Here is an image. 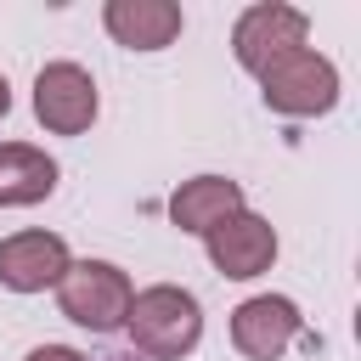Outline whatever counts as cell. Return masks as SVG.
Masks as SVG:
<instances>
[{"mask_svg": "<svg viewBox=\"0 0 361 361\" xmlns=\"http://www.w3.org/2000/svg\"><path fill=\"white\" fill-rule=\"evenodd\" d=\"M124 327H130V344L147 355V361H180L186 350H197L203 338V310L186 288H141L124 310Z\"/></svg>", "mask_w": 361, "mask_h": 361, "instance_id": "6da1fadb", "label": "cell"}, {"mask_svg": "<svg viewBox=\"0 0 361 361\" xmlns=\"http://www.w3.org/2000/svg\"><path fill=\"white\" fill-rule=\"evenodd\" d=\"M259 96H265L271 113L316 118V113H327V107L338 102V68H333L322 51L299 45V51L276 56L271 68H259Z\"/></svg>", "mask_w": 361, "mask_h": 361, "instance_id": "7a4b0ae2", "label": "cell"}, {"mask_svg": "<svg viewBox=\"0 0 361 361\" xmlns=\"http://www.w3.org/2000/svg\"><path fill=\"white\" fill-rule=\"evenodd\" d=\"M130 299H135L130 276H124L118 265H107V259H73V265L62 271V282H56V305H62V316L79 322V327H90V333H113V327H124Z\"/></svg>", "mask_w": 361, "mask_h": 361, "instance_id": "3957f363", "label": "cell"}, {"mask_svg": "<svg viewBox=\"0 0 361 361\" xmlns=\"http://www.w3.org/2000/svg\"><path fill=\"white\" fill-rule=\"evenodd\" d=\"M305 34H310V17H305L299 6L265 0V6H248V11L237 17V28H231V51H237V62H243L248 73H259V68H271L276 56L299 51Z\"/></svg>", "mask_w": 361, "mask_h": 361, "instance_id": "277c9868", "label": "cell"}, {"mask_svg": "<svg viewBox=\"0 0 361 361\" xmlns=\"http://www.w3.org/2000/svg\"><path fill=\"white\" fill-rule=\"evenodd\" d=\"M34 118L51 135H79L96 118V79L79 62H45L34 79Z\"/></svg>", "mask_w": 361, "mask_h": 361, "instance_id": "5b68a950", "label": "cell"}, {"mask_svg": "<svg viewBox=\"0 0 361 361\" xmlns=\"http://www.w3.org/2000/svg\"><path fill=\"white\" fill-rule=\"evenodd\" d=\"M203 243H209L214 271L231 276V282H248V276L271 271V259H276V231H271V220H265V214H248V209H237L231 220H220Z\"/></svg>", "mask_w": 361, "mask_h": 361, "instance_id": "8992f818", "label": "cell"}, {"mask_svg": "<svg viewBox=\"0 0 361 361\" xmlns=\"http://www.w3.org/2000/svg\"><path fill=\"white\" fill-rule=\"evenodd\" d=\"M299 305L282 299V293H254L231 310V344L248 355V361H276L293 338H299Z\"/></svg>", "mask_w": 361, "mask_h": 361, "instance_id": "52a82bcc", "label": "cell"}, {"mask_svg": "<svg viewBox=\"0 0 361 361\" xmlns=\"http://www.w3.org/2000/svg\"><path fill=\"white\" fill-rule=\"evenodd\" d=\"M68 265L73 259H68V243L56 231H17L0 243V282L11 293H45L62 282Z\"/></svg>", "mask_w": 361, "mask_h": 361, "instance_id": "ba28073f", "label": "cell"}, {"mask_svg": "<svg viewBox=\"0 0 361 361\" xmlns=\"http://www.w3.org/2000/svg\"><path fill=\"white\" fill-rule=\"evenodd\" d=\"M102 23L130 51H164L180 34V6L175 0H107L102 6Z\"/></svg>", "mask_w": 361, "mask_h": 361, "instance_id": "9c48e42d", "label": "cell"}, {"mask_svg": "<svg viewBox=\"0 0 361 361\" xmlns=\"http://www.w3.org/2000/svg\"><path fill=\"white\" fill-rule=\"evenodd\" d=\"M237 209H243V186L226 180V175L180 180L175 197H169V220H175L180 231H197V237H209V231H214L220 220H231Z\"/></svg>", "mask_w": 361, "mask_h": 361, "instance_id": "30bf717a", "label": "cell"}, {"mask_svg": "<svg viewBox=\"0 0 361 361\" xmlns=\"http://www.w3.org/2000/svg\"><path fill=\"white\" fill-rule=\"evenodd\" d=\"M56 192V158L28 141H0V209H34Z\"/></svg>", "mask_w": 361, "mask_h": 361, "instance_id": "8fae6325", "label": "cell"}, {"mask_svg": "<svg viewBox=\"0 0 361 361\" xmlns=\"http://www.w3.org/2000/svg\"><path fill=\"white\" fill-rule=\"evenodd\" d=\"M23 361H85L79 350H68V344H39V350H28Z\"/></svg>", "mask_w": 361, "mask_h": 361, "instance_id": "7c38bea8", "label": "cell"}, {"mask_svg": "<svg viewBox=\"0 0 361 361\" xmlns=\"http://www.w3.org/2000/svg\"><path fill=\"white\" fill-rule=\"evenodd\" d=\"M11 113V85H6V73H0V118Z\"/></svg>", "mask_w": 361, "mask_h": 361, "instance_id": "4fadbf2b", "label": "cell"}, {"mask_svg": "<svg viewBox=\"0 0 361 361\" xmlns=\"http://www.w3.org/2000/svg\"><path fill=\"white\" fill-rule=\"evenodd\" d=\"M107 361H135V355H107Z\"/></svg>", "mask_w": 361, "mask_h": 361, "instance_id": "5bb4252c", "label": "cell"}]
</instances>
